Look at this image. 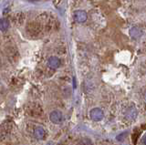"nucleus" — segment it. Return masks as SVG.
Here are the masks:
<instances>
[{"instance_id":"f257e3e1","label":"nucleus","mask_w":146,"mask_h":145,"mask_svg":"<svg viewBox=\"0 0 146 145\" xmlns=\"http://www.w3.org/2000/svg\"><path fill=\"white\" fill-rule=\"evenodd\" d=\"M90 118L92 119L94 121H100L103 119V116H104V113L103 111L100 110L99 108H94L92 110L90 111Z\"/></svg>"},{"instance_id":"f03ea898","label":"nucleus","mask_w":146,"mask_h":145,"mask_svg":"<svg viewBox=\"0 0 146 145\" xmlns=\"http://www.w3.org/2000/svg\"><path fill=\"white\" fill-rule=\"evenodd\" d=\"M49 119H50V121L53 122V123L58 124V123H60V122H62V121H63V115H62V113L60 111H52L51 113H50Z\"/></svg>"},{"instance_id":"7ed1b4c3","label":"nucleus","mask_w":146,"mask_h":145,"mask_svg":"<svg viewBox=\"0 0 146 145\" xmlns=\"http://www.w3.org/2000/svg\"><path fill=\"white\" fill-rule=\"evenodd\" d=\"M74 19L79 23H83L87 19V13L83 10H77L74 13Z\"/></svg>"},{"instance_id":"20e7f679","label":"nucleus","mask_w":146,"mask_h":145,"mask_svg":"<svg viewBox=\"0 0 146 145\" xmlns=\"http://www.w3.org/2000/svg\"><path fill=\"white\" fill-rule=\"evenodd\" d=\"M48 65L51 69H58L60 66V60L57 57H51L48 58Z\"/></svg>"},{"instance_id":"39448f33","label":"nucleus","mask_w":146,"mask_h":145,"mask_svg":"<svg viewBox=\"0 0 146 145\" xmlns=\"http://www.w3.org/2000/svg\"><path fill=\"white\" fill-rule=\"evenodd\" d=\"M126 118L128 120H130V121H132V120H134L136 116H137V111H136V109L134 107H131L129 108L128 110L126 111V114H125Z\"/></svg>"},{"instance_id":"423d86ee","label":"nucleus","mask_w":146,"mask_h":145,"mask_svg":"<svg viewBox=\"0 0 146 145\" xmlns=\"http://www.w3.org/2000/svg\"><path fill=\"white\" fill-rule=\"evenodd\" d=\"M141 29L140 28H138V26H133L132 28H131L130 30V34L132 38H140L141 36Z\"/></svg>"},{"instance_id":"0eeeda50","label":"nucleus","mask_w":146,"mask_h":145,"mask_svg":"<svg viewBox=\"0 0 146 145\" xmlns=\"http://www.w3.org/2000/svg\"><path fill=\"white\" fill-rule=\"evenodd\" d=\"M34 135L36 139H39V140L43 139L45 136V130L42 127H36L34 131Z\"/></svg>"},{"instance_id":"6e6552de","label":"nucleus","mask_w":146,"mask_h":145,"mask_svg":"<svg viewBox=\"0 0 146 145\" xmlns=\"http://www.w3.org/2000/svg\"><path fill=\"white\" fill-rule=\"evenodd\" d=\"M9 26H10V22L9 20H7V19H0V30L5 32V31H7Z\"/></svg>"},{"instance_id":"1a4fd4ad","label":"nucleus","mask_w":146,"mask_h":145,"mask_svg":"<svg viewBox=\"0 0 146 145\" xmlns=\"http://www.w3.org/2000/svg\"><path fill=\"white\" fill-rule=\"evenodd\" d=\"M126 136H127V132H122L121 134H119L116 137V139H117V140H120V142H121V140H124V138L126 137Z\"/></svg>"},{"instance_id":"9d476101","label":"nucleus","mask_w":146,"mask_h":145,"mask_svg":"<svg viewBox=\"0 0 146 145\" xmlns=\"http://www.w3.org/2000/svg\"><path fill=\"white\" fill-rule=\"evenodd\" d=\"M141 145H146V134L143 136V138H141Z\"/></svg>"},{"instance_id":"9b49d317","label":"nucleus","mask_w":146,"mask_h":145,"mask_svg":"<svg viewBox=\"0 0 146 145\" xmlns=\"http://www.w3.org/2000/svg\"><path fill=\"white\" fill-rule=\"evenodd\" d=\"M144 99H145V101H146V92H145V94H144Z\"/></svg>"},{"instance_id":"f8f14e48","label":"nucleus","mask_w":146,"mask_h":145,"mask_svg":"<svg viewBox=\"0 0 146 145\" xmlns=\"http://www.w3.org/2000/svg\"><path fill=\"white\" fill-rule=\"evenodd\" d=\"M29 1H36V0H29Z\"/></svg>"}]
</instances>
